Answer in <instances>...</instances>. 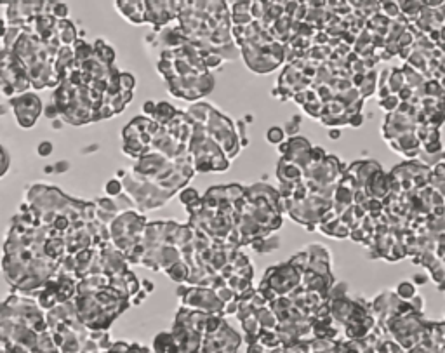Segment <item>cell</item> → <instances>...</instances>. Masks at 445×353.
<instances>
[{"instance_id":"6da1fadb","label":"cell","mask_w":445,"mask_h":353,"mask_svg":"<svg viewBox=\"0 0 445 353\" xmlns=\"http://www.w3.org/2000/svg\"><path fill=\"white\" fill-rule=\"evenodd\" d=\"M0 84L4 85V92L7 96L25 92L31 85L25 65L9 49H4L0 53Z\"/></svg>"},{"instance_id":"7a4b0ae2","label":"cell","mask_w":445,"mask_h":353,"mask_svg":"<svg viewBox=\"0 0 445 353\" xmlns=\"http://www.w3.org/2000/svg\"><path fill=\"white\" fill-rule=\"evenodd\" d=\"M9 105L14 110V115L18 124L23 129L33 127V124L37 122L38 115L42 113V105L38 99L37 94H21L18 97H11Z\"/></svg>"},{"instance_id":"3957f363","label":"cell","mask_w":445,"mask_h":353,"mask_svg":"<svg viewBox=\"0 0 445 353\" xmlns=\"http://www.w3.org/2000/svg\"><path fill=\"white\" fill-rule=\"evenodd\" d=\"M117 9L131 23H146L144 0H117Z\"/></svg>"},{"instance_id":"277c9868","label":"cell","mask_w":445,"mask_h":353,"mask_svg":"<svg viewBox=\"0 0 445 353\" xmlns=\"http://www.w3.org/2000/svg\"><path fill=\"white\" fill-rule=\"evenodd\" d=\"M77 30L73 23L68 19H58L56 21V37L61 42V45H73L77 40Z\"/></svg>"},{"instance_id":"5b68a950","label":"cell","mask_w":445,"mask_h":353,"mask_svg":"<svg viewBox=\"0 0 445 353\" xmlns=\"http://www.w3.org/2000/svg\"><path fill=\"white\" fill-rule=\"evenodd\" d=\"M176 112H178V110H174L169 103H159L155 107V112L152 113V117L155 119L157 124L165 125V124L169 122V120L172 119V117L176 115Z\"/></svg>"},{"instance_id":"8992f818","label":"cell","mask_w":445,"mask_h":353,"mask_svg":"<svg viewBox=\"0 0 445 353\" xmlns=\"http://www.w3.org/2000/svg\"><path fill=\"white\" fill-rule=\"evenodd\" d=\"M179 198H181V202H183L184 206L188 207V206H193V204H196L202 197L196 193V190H193V188H186L184 191H181Z\"/></svg>"},{"instance_id":"52a82bcc","label":"cell","mask_w":445,"mask_h":353,"mask_svg":"<svg viewBox=\"0 0 445 353\" xmlns=\"http://www.w3.org/2000/svg\"><path fill=\"white\" fill-rule=\"evenodd\" d=\"M122 190H124V184H122L119 179H110L105 186V191L110 195V197H117V195H120Z\"/></svg>"},{"instance_id":"ba28073f","label":"cell","mask_w":445,"mask_h":353,"mask_svg":"<svg viewBox=\"0 0 445 353\" xmlns=\"http://www.w3.org/2000/svg\"><path fill=\"white\" fill-rule=\"evenodd\" d=\"M397 294H399L402 299H409V297L412 299V296L416 294V289H414V285L409 284V282H402V284L399 285V289H397Z\"/></svg>"},{"instance_id":"9c48e42d","label":"cell","mask_w":445,"mask_h":353,"mask_svg":"<svg viewBox=\"0 0 445 353\" xmlns=\"http://www.w3.org/2000/svg\"><path fill=\"white\" fill-rule=\"evenodd\" d=\"M268 141L273 144H278L283 141V131L280 127H271L270 131H268Z\"/></svg>"},{"instance_id":"30bf717a","label":"cell","mask_w":445,"mask_h":353,"mask_svg":"<svg viewBox=\"0 0 445 353\" xmlns=\"http://www.w3.org/2000/svg\"><path fill=\"white\" fill-rule=\"evenodd\" d=\"M51 16H54L56 19H66V16H68V7H66L63 2H58L56 6L53 7Z\"/></svg>"},{"instance_id":"8fae6325","label":"cell","mask_w":445,"mask_h":353,"mask_svg":"<svg viewBox=\"0 0 445 353\" xmlns=\"http://www.w3.org/2000/svg\"><path fill=\"white\" fill-rule=\"evenodd\" d=\"M54 146L53 143H49V141H42L40 144H38V155L40 157H49L51 154H53Z\"/></svg>"},{"instance_id":"7c38bea8","label":"cell","mask_w":445,"mask_h":353,"mask_svg":"<svg viewBox=\"0 0 445 353\" xmlns=\"http://www.w3.org/2000/svg\"><path fill=\"white\" fill-rule=\"evenodd\" d=\"M44 115H45V117H49V119H56V117H60V112H58L56 105H49V107L45 108Z\"/></svg>"},{"instance_id":"4fadbf2b","label":"cell","mask_w":445,"mask_h":353,"mask_svg":"<svg viewBox=\"0 0 445 353\" xmlns=\"http://www.w3.org/2000/svg\"><path fill=\"white\" fill-rule=\"evenodd\" d=\"M68 167H70V164L63 160V162H58L56 166H54V172H65L66 169H68Z\"/></svg>"},{"instance_id":"5bb4252c","label":"cell","mask_w":445,"mask_h":353,"mask_svg":"<svg viewBox=\"0 0 445 353\" xmlns=\"http://www.w3.org/2000/svg\"><path fill=\"white\" fill-rule=\"evenodd\" d=\"M155 107H157V105H155V103H152V101H148V103H144V107H143V110H144V112H146V113H148V115H152V113H153V112H155Z\"/></svg>"},{"instance_id":"9a60e30c","label":"cell","mask_w":445,"mask_h":353,"mask_svg":"<svg viewBox=\"0 0 445 353\" xmlns=\"http://www.w3.org/2000/svg\"><path fill=\"white\" fill-rule=\"evenodd\" d=\"M7 33V26H6V21L4 19H0V37L4 38V35Z\"/></svg>"},{"instance_id":"2e32d148","label":"cell","mask_w":445,"mask_h":353,"mask_svg":"<svg viewBox=\"0 0 445 353\" xmlns=\"http://www.w3.org/2000/svg\"><path fill=\"white\" fill-rule=\"evenodd\" d=\"M414 278H416V284H424V282H426V277L424 275H416Z\"/></svg>"},{"instance_id":"e0dca14e","label":"cell","mask_w":445,"mask_h":353,"mask_svg":"<svg viewBox=\"0 0 445 353\" xmlns=\"http://www.w3.org/2000/svg\"><path fill=\"white\" fill-rule=\"evenodd\" d=\"M45 172H47V174H51V172H54V166H45Z\"/></svg>"},{"instance_id":"ac0fdd59","label":"cell","mask_w":445,"mask_h":353,"mask_svg":"<svg viewBox=\"0 0 445 353\" xmlns=\"http://www.w3.org/2000/svg\"><path fill=\"white\" fill-rule=\"evenodd\" d=\"M330 136H332V138H337V136H339V132H337V131H332V132H330Z\"/></svg>"}]
</instances>
